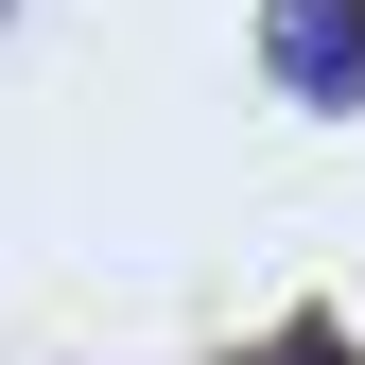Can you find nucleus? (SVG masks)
I'll list each match as a JSON object with an SVG mask.
<instances>
[{"label":"nucleus","instance_id":"nucleus-3","mask_svg":"<svg viewBox=\"0 0 365 365\" xmlns=\"http://www.w3.org/2000/svg\"><path fill=\"white\" fill-rule=\"evenodd\" d=\"M0 18H18V0H0Z\"/></svg>","mask_w":365,"mask_h":365},{"label":"nucleus","instance_id":"nucleus-1","mask_svg":"<svg viewBox=\"0 0 365 365\" xmlns=\"http://www.w3.org/2000/svg\"><path fill=\"white\" fill-rule=\"evenodd\" d=\"M261 70H279V105L348 122L365 105V0H261Z\"/></svg>","mask_w":365,"mask_h":365},{"label":"nucleus","instance_id":"nucleus-2","mask_svg":"<svg viewBox=\"0 0 365 365\" xmlns=\"http://www.w3.org/2000/svg\"><path fill=\"white\" fill-rule=\"evenodd\" d=\"M226 365H365V348L331 331V313H296V331H261V348H226Z\"/></svg>","mask_w":365,"mask_h":365}]
</instances>
